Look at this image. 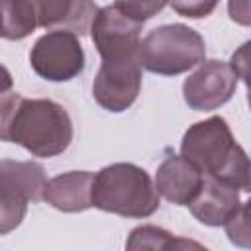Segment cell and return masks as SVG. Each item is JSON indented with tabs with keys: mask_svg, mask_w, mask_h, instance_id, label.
<instances>
[{
	"mask_svg": "<svg viewBox=\"0 0 251 251\" xmlns=\"http://www.w3.org/2000/svg\"><path fill=\"white\" fill-rule=\"evenodd\" d=\"M227 14L237 25L251 27V0H227Z\"/></svg>",
	"mask_w": 251,
	"mask_h": 251,
	"instance_id": "cell-19",
	"label": "cell"
},
{
	"mask_svg": "<svg viewBox=\"0 0 251 251\" xmlns=\"http://www.w3.org/2000/svg\"><path fill=\"white\" fill-rule=\"evenodd\" d=\"M47 178L45 169L35 161L0 163V233L16 229L25 218L27 204L43 200Z\"/></svg>",
	"mask_w": 251,
	"mask_h": 251,
	"instance_id": "cell-6",
	"label": "cell"
},
{
	"mask_svg": "<svg viewBox=\"0 0 251 251\" xmlns=\"http://www.w3.org/2000/svg\"><path fill=\"white\" fill-rule=\"evenodd\" d=\"M143 24L127 18L116 6L98 10L90 35L102 59L92 82V96L100 108L120 114L127 110L139 96L143 63L141 33Z\"/></svg>",
	"mask_w": 251,
	"mask_h": 251,
	"instance_id": "cell-1",
	"label": "cell"
},
{
	"mask_svg": "<svg viewBox=\"0 0 251 251\" xmlns=\"http://www.w3.org/2000/svg\"><path fill=\"white\" fill-rule=\"evenodd\" d=\"M92 202L102 212L141 220L159 210V192L145 169L133 163H114L96 173Z\"/></svg>",
	"mask_w": 251,
	"mask_h": 251,
	"instance_id": "cell-4",
	"label": "cell"
},
{
	"mask_svg": "<svg viewBox=\"0 0 251 251\" xmlns=\"http://www.w3.org/2000/svg\"><path fill=\"white\" fill-rule=\"evenodd\" d=\"M29 65L37 76L49 82H67L84 71V49L78 35L67 29H51L37 37L29 51Z\"/></svg>",
	"mask_w": 251,
	"mask_h": 251,
	"instance_id": "cell-7",
	"label": "cell"
},
{
	"mask_svg": "<svg viewBox=\"0 0 251 251\" xmlns=\"http://www.w3.org/2000/svg\"><path fill=\"white\" fill-rule=\"evenodd\" d=\"M180 155L192 161L204 176L243 188L249 159L245 149L235 141L227 122L222 116L192 124L180 141Z\"/></svg>",
	"mask_w": 251,
	"mask_h": 251,
	"instance_id": "cell-3",
	"label": "cell"
},
{
	"mask_svg": "<svg viewBox=\"0 0 251 251\" xmlns=\"http://www.w3.org/2000/svg\"><path fill=\"white\" fill-rule=\"evenodd\" d=\"M0 137L18 143L33 157H55L73 141V120L69 112L49 98H24L18 92L2 94Z\"/></svg>",
	"mask_w": 251,
	"mask_h": 251,
	"instance_id": "cell-2",
	"label": "cell"
},
{
	"mask_svg": "<svg viewBox=\"0 0 251 251\" xmlns=\"http://www.w3.org/2000/svg\"><path fill=\"white\" fill-rule=\"evenodd\" d=\"M227 239L235 247L251 249V198L239 206L235 216L224 226Z\"/></svg>",
	"mask_w": 251,
	"mask_h": 251,
	"instance_id": "cell-15",
	"label": "cell"
},
{
	"mask_svg": "<svg viewBox=\"0 0 251 251\" xmlns=\"http://www.w3.org/2000/svg\"><path fill=\"white\" fill-rule=\"evenodd\" d=\"M204 184V173L184 155H169L155 173L157 192L176 206H190Z\"/></svg>",
	"mask_w": 251,
	"mask_h": 251,
	"instance_id": "cell-10",
	"label": "cell"
},
{
	"mask_svg": "<svg viewBox=\"0 0 251 251\" xmlns=\"http://www.w3.org/2000/svg\"><path fill=\"white\" fill-rule=\"evenodd\" d=\"M127 249H175V247H200L194 241L178 239L171 231L157 227V226H139L131 229L127 243Z\"/></svg>",
	"mask_w": 251,
	"mask_h": 251,
	"instance_id": "cell-14",
	"label": "cell"
},
{
	"mask_svg": "<svg viewBox=\"0 0 251 251\" xmlns=\"http://www.w3.org/2000/svg\"><path fill=\"white\" fill-rule=\"evenodd\" d=\"M239 188L212 176H204V184L198 196L192 200L190 214L204 226H226L239 210Z\"/></svg>",
	"mask_w": 251,
	"mask_h": 251,
	"instance_id": "cell-11",
	"label": "cell"
},
{
	"mask_svg": "<svg viewBox=\"0 0 251 251\" xmlns=\"http://www.w3.org/2000/svg\"><path fill=\"white\" fill-rule=\"evenodd\" d=\"M220 0H171L169 4L178 16L190 18V20H200L210 16Z\"/></svg>",
	"mask_w": 251,
	"mask_h": 251,
	"instance_id": "cell-18",
	"label": "cell"
},
{
	"mask_svg": "<svg viewBox=\"0 0 251 251\" xmlns=\"http://www.w3.org/2000/svg\"><path fill=\"white\" fill-rule=\"evenodd\" d=\"M169 2L171 0H116L114 6L127 18L139 24H145L147 20L157 16Z\"/></svg>",
	"mask_w": 251,
	"mask_h": 251,
	"instance_id": "cell-16",
	"label": "cell"
},
{
	"mask_svg": "<svg viewBox=\"0 0 251 251\" xmlns=\"http://www.w3.org/2000/svg\"><path fill=\"white\" fill-rule=\"evenodd\" d=\"M37 27L43 29H67L86 35L98 14L94 0H29Z\"/></svg>",
	"mask_w": 251,
	"mask_h": 251,
	"instance_id": "cell-9",
	"label": "cell"
},
{
	"mask_svg": "<svg viewBox=\"0 0 251 251\" xmlns=\"http://www.w3.org/2000/svg\"><path fill=\"white\" fill-rule=\"evenodd\" d=\"M139 53L145 71L175 76L204 63L206 43L196 29L184 24H167L151 29L141 39Z\"/></svg>",
	"mask_w": 251,
	"mask_h": 251,
	"instance_id": "cell-5",
	"label": "cell"
},
{
	"mask_svg": "<svg viewBox=\"0 0 251 251\" xmlns=\"http://www.w3.org/2000/svg\"><path fill=\"white\" fill-rule=\"evenodd\" d=\"M237 88V75L226 61L210 59L188 75L182 84V96L188 108L196 112H212L231 100Z\"/></svg>",
	"mask_w": 251,
	"mask_h": 251,
	"instance_id": "cell-8",
	"label": "cell"
},
{
	"mask_svg": "<svg viewBox=\"0 0 251 251\" xmlns=\"http://www.w3.org/2000/svg\"><path fill=\"white\" fill-rule=\"evenodd\" d=\"M229 65L233 67L237 78H241L247 86V104H249V110H251V39L245 41L243 45H239L233 51Z\"/></svg>",
	"mask_w": 251,
	"mask_h": 251,
	"instance_id": "cell-17",
	"label": "cell"
},
{
	"mask_svg": "<svg viewBox=\"0 0 251 251\" xmlns=\"http://www.w3.org/2000/svg\"><path fill=\"white\" fill-rule=\"evenodd\" d=\"M37 29L29 0H2V37L20 41Z\"/></svg>",
	"mask_w": 251,
	"mask_h": 251,
	"instance_id": "cell-13",
	"label": "cell"
},
{
	"mask_svg": "<svg viewBox=\"0 0 251 251\" xmlns=\"http://www.w3.org/2000/svg\"><path fill=\"white\" fill-rule=\"evenodd\" d=\"M243 190L251 192V161H249V169H247V176H245V184H243Z\"/></svg>",
	"mask_w": 251,
	"mask_h": 251,
	"instance_id": "cell-20",
	"label": "cell"
},
{
	"mask_svg": "<svg viewBox=\"0 0 251 251\" xmlns=\"http://www.w3.org/2000/svg\"><path fill=\"white\" fill-rule=\"evenodd\" d=\"M94 173L90 171H69L47 180L43 190V200L59 212L75 214L84 212L94 206L92 186Z\"/></svg>",
	"mask_w": 251,
	"mask_h": 251,
	"instance_id": "cell-12",
	"label": "cell"
}]
</instances>
